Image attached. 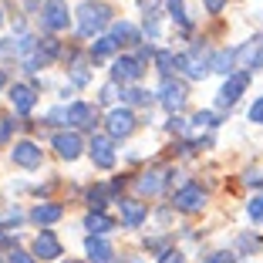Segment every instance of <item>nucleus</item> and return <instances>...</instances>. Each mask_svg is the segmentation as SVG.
<instances>
[{
  "label": "nucleus",
  "mask_w": 263,
  "mask_h": 263,
  "mask_svg": "<svg viewBox=\"0 0 263 263\" xmlns=\"http://www.w3.org/2000/svg\"><path fill=\"white\" fill-rule=\"evenodd\" d=\"M142 74H145V61H139V58H132V54L115 58V64H111V81L115 85H132Z\"/></svg>",
  "instance_id": "6e6552de"
},
{
  "label": "nucleus",
  "mask_w": 263,
  "mask_h": 263,
  "mask_svg": "<svg viewBox=\"0 0 263 263\" xmlns=\"http://www.w3.org/2000/svg\"><path fill=\"white\" fill-rule=\"evenodd\" d=\"M64 111H68V125L74 132L78 128H91V125H95V108L88 105V101H71Z\"/></svg>",
  "instance_id": "dca6fc26"
},
{
  "label": "nucleus",
  "mask_w": 263,
  "mask_h": 263,
  "mask_svg": "<svg viewBox=\"0 0 263 263\" xmlns=\"http://www.w3.org/2000/svg\"><path fill=\"white\" fill-rule=\"evenodd\" d=\"M61 253H64V247L51 230H41L37 236H34V256H41V260H58Z\"/></svg>",
  "instance_id": "2eb2a0df"
},
{
  "label": "nucleus",
  "mask_w": 263,
  "mask_h": 263,
  "mask_svg": "<svg viewBox=\"0 0 263 263\" xmlns=\"http://www.w3.org/2000/svg\"><path fill=\"white\" fill-rule=\"evenodd\" d=\"M155 64H159L162 78H172V68H176V54H169V51H159V54H155Z\"/></svg>",
  "instance_id": "cd10ccee"
},
{
  "label": "nucleus",
  "mask_w": 263,
  "mask_h": 263,
  "mask_svg": "<svg viewBox=\"0 0 263 263\" xmlns=\"http://www.w3.org/2000/svg\"><path fill=\"white\" fill-rule=\"evenodd\" d=\"M111 7L101 4V0H85L78 7V34L81 37H101L105 27H111Z\"/></svg>",
  "instance_id": "f257e3e1"
},
{
  "label": "nucleus",
  "mask_w": 263,
  "mask_h": 263,
  "mask_svg": "<svg viewBox=\"0 0 263 263\" xmlns=\"http://www.w3.org/2000/svg\"><path fill=\"white\" fill-rule=\"evenodd\" d=\"M58 51H61V44H58V37H41L37 41V47H34V54L31 58H24V71H41V68H47V64L58 58Z\"/></svg>",
  "instance_id": "0eeeda50"
},
{
  "label": "nucleus",
  "mask_w": 263,
  "mask_h": 263,
  "mask_svg": "<svg viewBox=\"0 0 263 263\" xmlns=\"http://www.w3.org/2000/svg\"><path fill=\"white\" fill-rule=\"evenodd\" d=\"M7 88V74H4V68H0V91Z\"/></svg>",
  "instance_id": "79ce46f5"
},
{
  "label": "nucleus",
  "mask_w": 263,
  "mask_h": 263,
  "mask_svg": "<svg viewBox=\"0 0 263 263\" xmlns=\"http://www.w3.org/2000/svg\"><path fill=\"white\" fill-rule=\"evenodd\" d=\"M247 186H263V172H247Z\"/></svg>",
  "instance_id": "a19ab883"
},
{
  "label": "nucleus",
  "mask_w": 263,
  "mask_h": 263,
  "mask_svg": "<svg viewBox=\"0 0 263 263\" xmlns=\"http://www.w3.org/2000/svg\"><path fill=\"white\" fill-rule=\"evenodd\" d=\"M263 64V37L247 41L243 47H236V68L243 71H256Z\"/></svg>",
  "instance_id": "ddd939ff"
},
{
  "label": "nucleus",
  "mask_w": 263,
  "mask_h": 263,
  "mask_svg": "<svg viewBox=\"0 0 263 263\" xmlns=\"http://www.w3.org/2000/svg\"><path fill=\"white\" fill-rule=\"evenodd\" d=\"M118 209H122V226L125 230H139L148 219L145 202H139V199H118Z\"/></svg>",
  "instance_id": "4468645a"
},
{
  "label": "nucleus",
  "mask_w": 263,
  "mask_h": 263,
  "mask_svg": "<svg viewBox=\"0 0 263 263\" xmlns=\"http://www.w3.org/2000/svg\"><path fill=\"white\" fill-rule=\"evenodd\" d=\"M0 24H4V4H0Z\"/></svg>",
  "instance_id": "37998d69"
},
{
  "label": "nucleus",
  "mask_w": 263,
  "mask_h": 263,
  "mask_svg": "<svg viewBox=\"0 0 263 263\" xmlns=\"http://www.w3.org/2000/svg\"><path fill=\"white\" fill-rule=\"evenodd\" d=\"M159 263H182V253H179V250H165V253L159 256Z\"/></svg>",
  "instance_id": "4c0bfd02"
},
{
  "label": "nucleus",
  "mask_w": 263,
  "mask_h": 263,
  "mask_svg": "<svg viewBox=\"0 0 263 263\" xmlns=\"http://www.w3.org/2000/svg\"><path fill=\"white\" fill-rule=\"evenodd\" d=\"M165 7H169L172 21H176L179 27H189V17H186V7H182V0H165Z\"/></svg>",
  "instance_id": "bb28decb"
},
{
  "label": "nucleus",
  "mask_w": 263,
  "mask_h": 263,
  "mask_svg": "<svg viewBox=\"0 0 263 263\" xmlns=\"http://www.w3.org/2000/svg\"><path fill=\"white\" fill-rule=\"evenodd\" d=\"M7 98H10V105H14V108L21 111V115H27V111H31L34 105H37V91H34L31 85H14Z\"/></svg>",
  "instance_id": "f3484780"
},
{
  "label": "nucleus",
  "mask_w": 263,
  "mask_h": 263,
  "mask_svg": "<svg viewBox=\"0 0 263 263\" xmlns=\"http://www.w3.org/2000/svg\"><path fill=\"white\" fill-rule=\"evenodd\" d=\"M21 219H24V213H21V209H7V213L0 216V226H17Z\"/></svg>",
  "instance_id": "473e14b6"
},
{
  "label": "nucleus",
  "mask_w": 263,
  "mask_h": 263,
  "mask_svg": "<svg viewBox=\"0 0 263 263\" xmlns=\"http://www.w3.org/2000/svg\"><path fill=\"white\" fill-rule=\"evenodd\" d=\"M61 216H64L61 202H37V206L31 209V223H37V226H51V223H58Z\"/></svg>",
  "instance_id": "a211bd4d"
},
{
  "label": "nucleus",
  "mask_w": 263,
  "mask_h": 263,
  "mask_svg": "<svg viewBox=\"0 0 263 263\" xmlns=\"http://www.w3.org/2000/svg\"><path fill=\"white\" fill-rule=\"evenodd\" d=\"M105 128H108L111 139H128L135 132V111L132 108H111L108 118H105Z\"/></svg>",
  "instance_id": "1a4fd4ad"
},
{
  "label": "nucleus",
  "mask_w": 263,
  "mask_h": 263,
  "mask_svg": "<svg viewBox=\"0 0 263 263\" xmlns=\"http://www.w3.org/2000/svg\"><path fill=\"white\" fill-rule=\"evenodd\" d=\"M189 91L182 81H176V78H162V88H159V105H162L169 115H176V111H182V105H186Z\"/></svg>",
  "instance_id": "f03ea898"
},
{
  "label": "nucleus",
  "mask_w": 263,
  "mask_h": 263,
  "mask_svg": "<svg viewBox=\"0 0 263 263\" xmlns=\"http://www.w3.org/2000/svg\"><path fill=\"white\" fill-rule=\"evenodd\" d=\"M10 132H14V118H0V145H7V139H10Z\"/></svg>",
  "instance_id": "f704fd0d"
},
{
  "label": "nucleus",
  "mask_w": 263,
  "mask_h": 263,
  "mask_svg": "<svg viewBox=\"0 0 263 263\" xmlns=\"http://www.w3.org/2000/svg\"><path fill=\"white\" fill-rule=\"evenodd\" d=\"M111 41H115L118 47H122V44H139L142 34H139V27H135V24H128V21H115V24H111Z\"/></svg>",
  "instance_id": "412c9836"
},
{
  "label": "nucleus",
  "mask_w": 263,
  "mask_h": 263,
  "mask_svg": "<svg viewBox=\"0 0 263 263\" xmlns=\"http://www.w3.org/2000/svg\"><path fill=\"white\" fill-rule=\"evenodd\" d=\"M41 145H34V142H14V148H10V162L14 165H21V169H37L41 165Z\"/></svg>",
  "instance_id": "f8f14e48"
},
{
  "label": "nucleus",
  "mask_w": 263,
  "mask_h": 263,
  "mask_svg": "<svg viewBox=\"0 0 263 263\" xmlns=\"http://www.w3.org/2000/svg\"><path fill=\"white\" fill-rule=\"evenodd\" d=\"M88 155L98 169H111L115 165V148H111V135H91L88 142Z\"/></svg>",
  "instance_id": "9d476101"
},
{
  "label": "nucleus",
  "mask_w": 263,
  "mask_h": 263,
  "mask_svg": "<svg viewBox=\"0 0 263 263\" xmlns=\"http://www.w3.org/2000/svg\"><path fill=\"white\" fill-rule=\"evenodd\" d=\"M247 216L253 219V223H263V193L253 196V199L247 202Z\"/></svg>",
  "instance_id": "c85d7f7f"
},
{
  "label": "nucleus",
  "mask_w": 263,
  "mask_h": 263,
  "mask_svg": "<svg viewBox=\"0 0 263 263\" xmlns=\"http://www.w3.org/2000/svg\"><path fill=\"white\" fill-rule=\"evenodd\" d=\"M165 182H169V169H152V172H145V176L139 179V193L155 196V193H162Z\"/></svg>",
  "instance_id": "aec40b11"
},
{
  "label": "nucleus",
  "mask_w": 263,
  "mask_h": 263,
  "mask_svg": "<svg viewBox=\"0 0 263 263\" xmlns=\"http://www.w3.org/2000/svg\"><path fill=\"white\" fill-rule=\"evenodd\" d=\"M176 71H182L189 81H202L213 68H209V61L202 58L199 47H193V51H186V54H176Z\"/></svg>",
  "instance_id": "7ed1b4c3"
},
{
  "label": "nucleus",
  "mask_w": 263,
  "mask_h": 263,
  "mask_svg": "<svg viewBox=\"0 0 263 263\" xmlns=\"http://www.w3.org/2000/svg\"><path fill=\"white\" fill-rule=\"evenodd\" d=\"M85 230H88V236H105L108 230H115V219L111 216H105V213H88L85 216Z\"/></svg>",
  "instance_id": "4be33fe9"
},
{
  "label": "nucleus",
  "mask_w": 263,
  "mask_h": 263,
  "mask_svg": "<svg viewBox=\"0 0 263 263\" xmlns=\"http://www.w3.org/2000/svg\"><path fill=\"white\" fill-rule=\"evenodd\" d=\"M250 122H256V125H263V98H256L253 105H250Z\"/></svg>",
  "instance_id": "c9c22d12"
},
{
  "label": "nucleus",
  "mask_w": 263,
  "mask_h": 263,
  "mask_svg": "<svg viewBox=\"0 0 263 263\" xmlns=\"http://www.w3.org/2000/svg\"><path fill=\"white\" fill-rule=\"evenodd\" d=\"M202 7H206L209 14H219V10L226 7V0H202Z\"/></svg>",
  "instance_id": "ea45409f"
},
{
  "label": "nucleus",
  "mask_w": 263,
  "mask_h": 263,
  "mask_svg": "<svg viewBox=\"0 0 263 263\" xmlns=\"http://www.w3.org/2000/svg\"><path fill=\"white\" fill-rule=\"evenodd\" d=\"M122 98H125V108H132V105H152V95L145 88H125Z\"/></svg>",
  "instance_id": "393cba45"
},
{
  "label": "nucleus",
  "mask_w": 263,
  "mask_h": 263,
  "mask_svg": "<svg viewBox=\"0 0 263 263\" xmlns=\"http://www.w3.org/2000/svg\"><path fill=\"white\" fill-rule=\"evenodd\" d=\"M108 193H111V186H95V189H88V206H91L95 213H101V209H105V199H108Z\"/></svg>",
  "instance_id": "a878e982"
},
{
  "label": "nucleus",
  "mask_w": 263,
  "mask_h": 263,
  "mask_svg": "<svg viewBox=\"0 0 263 263\" xmlns=\"http://www.w3.org/2000/svg\"><path fill=\"white\" fill-rule=\"evenodd\" d=\"M88 68H85V61H74L71 64V81H74V85H88Z\"/></svg>",
  "instance_id": "c756f323"
},
{
  "label": "nucleus",
  "mask_w": 263,
  "mask_h": 263,
  "mask_svg": "<svg viewBox=\"0 0 263 263\" xmlns=\"http://www.w3.org/2000/svg\"><path fill=\"white\" fill-rule=\"evenodd\" d=\"M51 145H54V152L61 155L64 162H74L78 155L85 152V139L78 135L74 128H64V132H54V139H51Z\"/></svg>",
  "instance_id": "423d86ee"
},
{
  "label": "nucleus",
  "mask_w": 263,
  "mask_h": 263,
  "mask_svg": "<svg viewBox=\"0 0 263 263\" xmlns=\"http://www.w3.org/2000/svg\"><path fill=\"white\" fill-rule=\"evenodd\" d=\"M236 247H240L243 253H250V250H256V247H260V236H253V233H243L240 240H236Z\"/></svg>",
  "instance_id": "7c9ffc66"
},
{
  "label": "nucleus",
  "mask_w": 263,
  "mask_h": 263,
  "mask_svg": "<svg viewBox=\"0 0 263 263\" xmlns=\"http://www.w3.org/2000/svg\"><path fill=\"white\" fill-rule=\"evenodd\" d=\"M115 98H118V85H115V81H111V85H105V88H101L98 101H101V105H111V101H115Z\"/></svg>",
  "instance_id": "2f4dec72"
},
{
  "label": "nucleus",
  "mask_w": 263,
  "mask_h": 263,
  "mask_svg": "<svg viewBox=\"0 0 263 263\" xmlns=\"http://www.w3.org/2000/svg\"><path fill=\"white\" fill-rule=\"evenodd\" d=\"M68 4L64 0H44V7H41V24H44V31L58 34V31H68Z\"/></svg>",
  "instance_id": "20e7f679"
},
{
  "label": "nucleus",
  "mask_w": 263,
  "mask_h": 263,
  "mask_svg": "<svg viewBox=\"0 0 263 263\" xmlns=\"http://www.w3.org/2000/svg\"><path fill=\"white\" fill-rule=\"evenodd\" d=\"M193 122H196V125H206V128H213V125H219V118H216V111H199Z\"/></svg>",
  "instance_id": "72a5a7b5"
},
{
  "label": "nucleus",
  "mask_w": 263,
  "mask_h": 263,
  "mask_svg": "<svg viewBox=\"0 0 263 263\" xmlns=\"http://www.w3.org/2000/svg\"><path fill=\"white\" fill-rule=\"evenodd\" d=\"M85 253H88L91 263H108L115 250H111V243L105 240V236H88L85 240Z\"/></svg>",
  "instance_id": "6ab92c4d"
},
{
  "label": "nucleus",
  "mask_w": 263,
  "mask_h": 263,
  "mask_svg": "<svg viewBox=\"0 0 263 263\" xmlns=\"http://www.w3.org/2000/svg\"><path fill=\"white\" fill-rule=\"evenodd\" d=\"M172 206L182 209V213H199V209L206 206V193H202V186H196V182H186V186L176 193Z\"/></svg>",
  "instance_id": "9b49d317"
},
{
  "label": "nucleus",
  "mask_w": 263,
  "mask_h": 263,
  "mask_svg": "<svg viewBox=\"0 0 263 263\" xmlns=\"http://www.w3.org/2000/svg\"><path fill=\"white\" fill-rule=\"evenodd\" d=\"M206 263H236V260H233V253H226V250H219V253H213V256H209Z\"/></svg>",
  "instance_id": "58836bf2"
},
{
  "label": "nucleus",
  "mask_w": 263,
  "mask_h": 263,
  "mask_svg": "<svg viewBox=\"0 0 263 263\" xmlns=\"http://www.w3.org/2000/svg\"><path fill=\"white\" fill-rule=\"evenodd\" d=\"M7 263H37V256H34V253H24V250H14Z\"/></svg>",
  "instance_id": "e433bc0d"
},
{
  "label": "nucleus",
  "mask_w": 263,
  "mask_h": 263,
  "mask_svg": "<svg viewBox=\"0 0 263 263\" xmlns=\"http://www.w3.org/2000/svg\"><path fill=\"white\" fill-rule=\"evenodd\" d=\"M247 85H250V74H247V71H233V74L223 81V88H219L216 105H219V108H233V105L240 101V95L247 91Z\"/></svg>",
  "instance_id": "39448f33"
},
{
  "label": "nucleus",
  "mask_w": 263,
  "mask_h": 263,
  "mask_svg": "<svg viewBox=\"0 0 263 263\" xmlns=\"http://www.w3.org/2000/svg\"><path fill=\"white\" fill-rule=\"evenodd\" d=\"M115 51H118V44L111 41V34L95 37V44H91V61L95 64H98V61H108V58H115Z\"/></svg>",
  "instance_id": "5701e85b"
},
{
  "label": "nucleus",
  "mask_w": 263,
  "mask_h": 263,
  "mask_svg": "<svg viewBox=\"0 0 263 263\" xmlns=\"http://www.w3.org/2000/svg\"><path fill=\"white\" fill-rule=\"evenodd\" d=\"M233 64H236V51H230V47H226V51H216V54L209 58V68L226 74V78L233 74Z\"/></svg>",
  "instance_id": "b1692460"
}]
</instances>
